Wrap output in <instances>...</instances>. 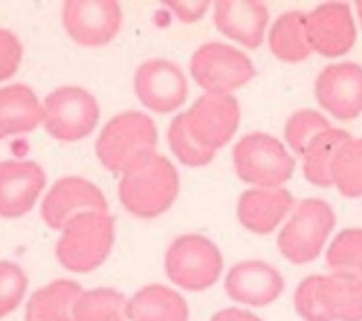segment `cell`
<instances>
[{
	"instance_id": "cell-5",
	"label": "cell",
	"mask_w": 362,
	"mask_h": 321,
	"mask_svg": "<svg viewBox=\"0 0 362 321\" xmlns=\"http://www.w3.org/2000/svg\"><path fill=\"white\" fill-rule=\"evenodd\" d=\"M334 226L335 214L328 202L303 199L279 232V252L290 263H310L321 253Z\"/></svg>"
},
{
	"instance_id": "cell-8",
	"label": "cell",
	"mask_w": 362,
	"mask_h": 321,
	"mask_svg": "<svg viewBox=\"0 0 362 321\" xmlns=\"http://www.w3.org/2000/svg\"><path fill=\"white\" fill-rule=\"evenodd\" d=\"M189 71L206 93L230 95L256 74L250 58L223 42H206L191 57Z\"/></svg>"
},
{
	"instance_id": "cell-25",
	"label": "cell",
	"mask_w": 362,
	"mask_h": 321,
	"mask_svg": "<svg viewBox=\"0 0 362 321\" xmlns=\"http://www.w3.org/2000/svg\"><path fill=\"white\" fill-rule=\"evenodd\" d=\"M127 298L123 293L98 287L82 290L74 305L75 321H127Z\"/></svg>"
},
{
	"instance_id": "cell-6",
	"label": "cell",
	"mask_w": 362,
	"mask_h": 321,
	"mask_svg": "<svg viewBox=\"0 0 362 321\" xmlns=\"http://www.w3.org/2000/svg\"><path fill=\"white\" fill-rule=\"evenodd\" d=\"M238 177L259 188H274L293 175L296 161L284 144L272 134L253 132L243 136L232 150Z\"/></svg>"
},
{
	"instance_id": "cell-23",
	"label": "cell",
	"mask_w": 362,
	"mask_h": 321,
	"mask_svg": "<svg viewBox=\"0 0 362 321\" xmlns=\"http://www.w3.org/2000/svg\"><path fill=\"white\" fill-rule=\"evenodd\" d=\"M348 139H351V134L337 127H329L311 139L300 156L303 174L308 182L320 188L332 185L331 165L339 147Z\"/></svg>"
},
{
	"instance_id": "cell-24",
	"label": "cell",
	"mask_w": 362,
	"mask_h": 321,
	"mask_svg": "<svg viewBox=\"0 0 362 321\" xmlns=\"http://www.w3.org/2000/svg\"><path fill=\"white\" fill-rule=\"evenodd\" d=\"M269 48L284 62H301L311 54L307 38V14L287 11L276 18L269 33Z\"/></svg>"
},
{
	"instance_id": "cell-2",
	"label": "cell",
	"mask_w": 362,
	"mask_h": 321,
	"mask_svg": "<svg viewBox=\"0 0 362 321\" xmlns=\"http://www.w3.org/2000/svg\"><path fill=\"white\" fill-rule=\"evenodd\" d=\"M61 232L55 246L59 264L74 273H88L107 259L115 242V221L109 212H83Z\"/></svg>"
},
{
	"instance_id": "cell-4",
	"label": "cell",
	"mask_w": 362,
	"mask_h": 321,
	"mask_svg": "<svg viewBox=\"0 0 362 321\" xmlns=\"http://www.w3.org/2000/svg\"><path fill=\"white\" fill-rule=\"evenodd\" d=\"M223 267L218 246L199 233L175 238L165 250L164 270L167 277L182 290L204 291L212 287Z\"/></svg>"
},
{
	"instance_id": "cell-18",
	"label": "cell",
	"mask_w": 362,
	"mask_h": 321,
	"mask_svg": "<svg viewBox=\"0 0 362 321\" xmlns=\"http://www.w3.org/2000/svg\"><path fill=\"white\" fill-rule=\"evenodd\" d=\"M269 21L267 7L260 1L221 0L214 7V23L228 38L247 48H257Z\"/></svg>"
},
{
	"instance_id": "cell-16",
	"label": "cell",
	"mask_w": 362,
	"mask_h": 321,
	"mask_svg": "<svg viewBox=\"0 0 362 321\" xmlns=\"http://www.w3.org/2000/svg\"><path fill=\"white\" fill-rule=\"evenodd\" d=\"M45 173L34 161L0 163V216L18 218L35 204L45 185Z\"/></svg>"
},
{
	"instance_id": "cell-29",
	"label": "cell",
	"mask_w": 362,
	"mask_h": 321,
	"mask_svg": "<svg viewBox=\"0 0 362 321\" xmlns=\"http://www.w3.org/2000/svg\"><path fill=\"white\" fill-rule=\"evenodd\" d=\"M167 140L173 153L177 156V158L182 164L189 167L206 165L212 161L215 156L214 153L204 150L191 139V136L185 129L181 113L175 116V119H173L167 132Z\"/></svg>"
},
{
	"instance_id": "cell-32",
	"label": "cell",
	"mask_w": 362,
	"mask_h": 321,
	"mask_svg": "<svg viewBox=\"0 0 362 321\" xmlns=\"http://www.w3.org/2000/svg\"><path fill=\"white\" fill-rule=\"evenodd\" d=\"M165 6H168L174 14L178 17V20L184 23H194L199 20L209 3L208 1H165Z\"/></svg>"
},
{
	"instance_id": "cell-28",
	"label": "cell",
	"mask_w": 362,
	"mask_h": 321,
	"mask_svg": "<svg viewBox=\"0 0 362 321\" xmlns=\"http://www.w3.org/2000/svg\"><path fill=\"white\" fill-rule=\"evenodd\" d=\"M329 127H332V124L321 113L311 109H303L291 115L286 122L284 140L300 157L311 139Z\"/></svg>"
},
{
	"instance_id": "cell-26",
	"label": "cell",
	"mask_w": 362,
	"mask_h": 321,
	"mask_svg": "<svg viewBox=\"0 0 362 321\" xmlns=\"http://www.w3.org/2000/svg\"><path fill=\"white\" fill-rule=\"evenodd\" d=\"M332 185L348 198L362 197V139H348L331 165Z\"/></svg>"
},
{
	"instance_id": "cell-15",
	"label": "cell",
	"mask_w": 362,
	"mask_h": 321,
	"mask_svg": "<svg viewBox=\"0 0 362 321\" xmlns=\"http://www.w3.org/2000/svg\"><path fill=\"white\" fill-rule=\"evenodd\" d=\"M225 293L236 303L264 307L272 304L284 290L280 272L264 260L249 259L233 264L223 281Z\"/></svg>"
},
{
	"instance_id": "cell-9",
	"label": "cell",
	"mask_w": 362,
	"mask_h": 321,
	"mask_svg": "<svg viewBox=\"0 0 362 321\" xmlns=\"http://www.w3.org/2000/svg\"><path fill=\"white\" fill-rule=\"evenodd\" d=\"M181 117L191 139L204 150L215 154L235 134L240 109L232 95L205 93L181 113Z\"/></svg>"
},
{
	"instance_id": "cell-11",
	"label": "cell",
	"mask_w": 362,
	"mask_h": 321,
	"mask_svg": "<svg viewBox=\"0 0 362 321\" xmlns=\"http://www.w3.org/2000/svg\"><path fill=\"white\" fill-rule=\"evenodd\" d=\"M134 92L147 109L168 113L188 96V82L181 68L168 59H148L134 74Z\"/></svg>"
},
{
	"instance_id": "cell-10",
	"label": "cell",
	"mask_w": 362,
	"mask_h": 321,
	"mask_svg": "<svg viewBox=\"0 0 362 321\" xmlns=\"http://www.w3.org/2000/svg\"><path fill=\"white\" fill-rule=\"evenodd\" d=\"M62 24L68 35L79 45H106L120 30V4L115 0L65 1L62 6Z\"/></svg>"
},
{
	"instance_id": "cell-13",
	"label": "cell",
	"mask_w": 362,
	"mask_h": 321,
	"mask_svg": "<svg viewBox=\"0 0 362 321\" xmlns=\"http://www.w3.org/2000/svg\"><path fill=\"white\" fill-rule=\"evenodd\" d=\"M315 98L338 120H354L362 113V66L339 62L325 66L315 79Z\"/></svg>"
},
{
	"instance_id": "cell-19",
	"label": "cell",
	"mask_w": 362,
	"mask_h": 321,
	"mask_svg": "<svg viewBox=\"0 0 362 321\" xmlns=\"http://www.w3.org/2000/svg\"><path fill=\"white\" fill-rule=\"evenodd\" d=\"M293 204V195L286 188H252L240 195L236 215L247 230L267 235L286 218Z\"/></svg>"
},
{
	"instance_id": "cell-1",
	"label": "cell",
	"mask_w": 362,
	"mask_h": 321,
	"mask_svg": "<svg viewBox=\"0 0 362 321\" xmlns=\"http://www.w3.org/2000/svg\"><path fill=\"white\" fill-rule=\"evenodd\" d=\"M157 129L141 112H124L112 117L96 140V156L113 173H130L147 164L157 153Z\"/></svg>"
},
{
	"instance_id": "cell-17",
	"label": "cell",
	"mask_w": 362,
	"mask_h": 321,
	"mask_svg": "<svg viewBox=\"0 0 362 321\" xmlns=\"http://www.w3.org/2000/svg\"><path fill=\"white\" fill-rule=\"evenodd\" d=\"M324 321H362V279L345 273L314 274Z\"/></svg>"
},
{
	"instance_id": "cell-7",
	"label": "cell",
	"mask_w": 362,
	"mask_h": 321,
	"mask_svg": "<svg viewBox=\"0 0 362 321\" xmlns=\"http://www.w3.org/2000/svg\"><path fill=\"white\" fill-rule=\"evenodd\" d=\"M99 120V105L79 86H59L42 103V123L55 140L72 143L92 133Z\"/></svg>"
},
{
	"instance_id": "cell-30",
	"label": "cell",
	"mask_w": 362,
	"mask_h": 321,
	"mask_svg": "<svg viewBox=\"0 0 362 321\" xmlns=\"http://www.w3.org/2000/svg\"><path fill=\"white\" fill-rule=\"evenodd\" d=\"M28 279L17 263L0 260V318L13 313L24 298Z\"/></svg>"
},
{
	"instance_id": "cell-33",
	"label": "cell",
	"mask_w": 362,
	"mask_h": 321,
	"mask_svg": "<svg viewBox=\"0 0 362 321\" xmlns=\"http://www.w3.org/2000/svg\"><path fill=\"white\" fill-rule=\"evenodd\" d=\"M209 321H262L256 314L242 308H223L215 313Z\"/></svg>"
},
{
	"instance_id": "cell-31",
	"label": "cell",
	"mask_w": 362,
	"mask_h": 321,
	"mask_svg": "<svg viewBox=\"0 0 362 321\" xmlns=\"http://www.w3.org/2000/svg\"><path fill=\"white\" fill-rule=\"evenodd\" d=\"M23 55V47L16 34L0 28V81L16 74Z\"/></svg>"
},
{
	"instance_id": "cell-12",
	"label": "cell",
	"mask_w": 362,
	"mask_h": 321,
	"mask_svg": "<svg viewBox=\"0 0 362 321\" xmlns=\"http://www.w3.org/2000/svg\"><path fill=\"white\" fill-rule=\"evenodd\" d=\"M92 211L107 212V202L95 184L81 177L58 180L44 197L40 209L42 221L55 230H62L74 216Z\"/></svg>"
},
{
	"instance_id": "cell-27",
	"label": "cell",
	"mask_w": 362,
	"mask_h": 321,
	"mask_svg": "<svg viewBox=\"0 0 362 321\" xmlns=\"http://www.w3.org/2000/svg\"><path fill=\"white\" fill-rule=\"evenodd\" d=\"M325 262L332 272L362 279V228L341 230L329 243Z\"/></svg>"
},
{
	"instance_id": "cell-21",
	"label": "cell",
	"mask_w": 362,
	"mask_h": 321,
	"mask_svg": "<svg viewBox=\"0 0 362 321\" xmlns=\"http://www.w3.org/2000/svg\"><path fill=\"white\" fill-rule=\"evenodd\" d=\"M42 122V106L24 83L0 88V139L30 133Z\"/></svg>"
},
{
	"instance_id": "cell-14",
	"label": "cell",
	"mask_w": 362,
	"mask_h": 321,
	"mask_svg": "<svg viewBox=\"0 0 362 321\" xmlns=\"http://www.w3.org/2000/svg\"><path fill=\"white\" fill-rule=\"evenodd\" d=\"M307 38L311 51L322 57H339L355 44L356 28L345 3H324L307 14Z\"/></svg>"
},
{
	"instance_id": "cell-34",
	"label": "cell",
	"mask_w": 362,
	"mask_h": 321,
	"mask_svg": "<svg viewBox=\"0 0 362 321\" xmlns=\"http://www.w3.org/2000/svg\"><path fill=\"white\" fill-rule=\"evenodd\" d=\"M356 11H358V16H359V20L362 24V1H356Z\"/></svg>"
},
{
	"instance_id": "cell-20",
	"label": "cell",
	"mask_w": 362,
	"mask_h": 321,
	"mask_svg": "<svg viewBox=\"0 0 362 321\" xmlns=\"http://www.w3.org/2000/svg\"><path fill=\"white\" fill-rule=\"evenodd\" d=\"M189 310L184 297L164 284H148L127 301L130 321H188Z\"/></svg>"
},
{
	"instance_id": "cell-22",
	"label": "cell",
	"mask_w": 362,
	"mask_h": 321,
	"mask_svg": "<svg viewBox=\"0 0 362 321\" xmlns=\"http://www.w3.org/2000/svg\"><path fill=\"white\" fill-rule=\"evenodd\" d=\"M82 287L68 279L54 280L37 288L25 307V321H75L74 305Z\"/></svg>"
},
{
	"instance_id": "cell-3",
	"label": "cell",
	"mask_w": 362,
	"mask_h": 321,
	"mask_svg": "<svg viewBox=\"0 0 362 321\" xmlns=\"http://www.w3.org/2000/svg\"><path fill=\"white\" fill-rule=\"evenodd\" d=\"M178 192V173L173 163L156 154L147 164L123 174L117 194L123 206L137 218H156L165 212Z\"/></svg>"
}]
</instances>
